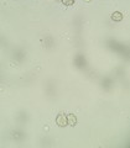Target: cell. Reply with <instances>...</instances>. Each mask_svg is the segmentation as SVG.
<instances>
[{
    "instance_id": "1",
    "label": "cell",
    "mask_w": 130,
    "mask_h": 148,
    "mask_svg": "<svg viewBox=\"0 0 130 148\" xmlns=\"http://www.w3.org/2000/svg\"><path fill=\"white\" fill-rule=\"evenodd\" d=\"M111 19L114 20V21H120L121 19H123V14L119 12V11H115V12H113V15H111Z\"/></svg>"
},
{
    "instance_id": "2",
    "label": "cell",
    "mask_w": 130,
    "mask_h": 148,
    "mask_svg": "<svg viewBox=\"0 0 130 148\" xmlns=\"http://www.w3.org/2000/svg\"><path fill=\"white\" fill-rule=\"evenodd\" d=\"M63 118H65V117H63V115H58V116H57V124H58V125H62V126H65V125L67 124V121H65Z\"/></svg>"
},
{
    "instance_id": "3",
    "label": "cell",
    "mask_w": 130,
    "mask_h": 148,
    "mask_svg": "<svg viewBox=\"0 0 130 148\" xmlns=\"http://www.w3.org/2000/svg\"><path fill=\"white\" fill-rule=\"evenodd\" d=\"M67 121H68V122H72V125H74V124H76V117H74V115H68V116H67Z\"/></svg>"
},
{
    "instance_id": "4",
    "label": "cell",
    "mask_w": 130,
    "mask_h": 148,
    "mask_svg": "<svg viewBox=\"0 0 130 148\" xmlns=\"http://www.w3.org/2000/svg\"><path fill=\"white\" fill-rule=\"evenodd\" d=\"M62 1H63V4H66V5H71V4H73L74 0H62Z\"/></svg>"
}]
</instances>
